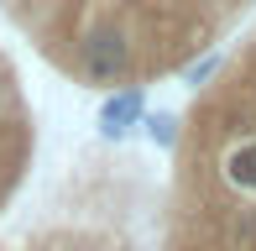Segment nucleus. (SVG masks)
<instances>
[{
  "instance_id": "obj_6",
  "label": "nucleus",
  "mask_w": 256,
  "mask_h": 251,
  "mask_svg": "<svg viewBox=\"0 0 256 251\" xmlns=\"http://www.w3.org/2000/svg\"><path fill=\"white\" fill-rule=\"evenodd\" d=\"M240 241H256V210L240 214Z\"/></svg>"
},
{
  "instance_id": "obj_2",
  "label": "nucleus",
  "mask_w": 256,
  "mask_h": 251,
  "mask_svg": "<svg viewBox=\"0 0 256 251\" xmlns=\"http://www.w3.org/2000/svg\"><path fill=\"white\" fill-rule=\"evenodd\" d=\"M142 120H146V94H142V89H115V94L100 105V136L110 146L126 142L131 126H142Z\"/></svg>"
},
{
  "instance_id": "obj_5",
  "label": "nucleus",
  "mask_w": 256,
  "mask_h": 251,
  "mask_svg": "<svg viewBox=\"0 0 256 251\" xmlns=\"http://www.w3.org/2000/svg\"><path fill=\"white\" fill-rule=\"evenodd\" d=\"M214 68H220V52H214V58H204L199 68H194V74H188V84H204V78H209V74H214Z\"/></svg>"
},
{
  "instance_id": "obj_1",
  "label": "nucleus",
  "mask_w": 256,
  "mask_h": 251,
  "mask_svg": "<svg viewBox=\"0 0 256 251\" xmlns=\"http://www.w3.org/2000/svg\"><path fill=\"white\" fill-rule=\"evenodd\" d=\"M78 74L89 84H115V78L131 74V37L115 21H100L78 37Z\"/></svg>"
},
{
  "instance_id": "obj_3",
  "label": "nucleus",
  "mask_w": 256,
  "mask_h": 251,
  "mask_svg": "<svg viewBox=\"0 0 256 251\" xmlns=\"http://www.w3.org/2000/svg\"><path fill=\"white\" fill-rule=\"evenodd\" d=\"M225 184L236 194H256V136L225 152Z\"/></svg>"
},
{
  "instance_id": "obj_4",
  "label": "nucleus",
  "mask_w": 256,
  "mask_h": 251,
  "mask_svg": "<svg viewBox=\"0 0 256 251\" xmlns=\"http://www.w3.org/2000/svg\"><path fill=\"white\" fill-rule=\"evenodd\" d=\"M146 136H152V146H162V152H172L178 146V116H168V110H157V116H146Z\"/></svg>"
}]
</instances>
